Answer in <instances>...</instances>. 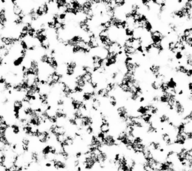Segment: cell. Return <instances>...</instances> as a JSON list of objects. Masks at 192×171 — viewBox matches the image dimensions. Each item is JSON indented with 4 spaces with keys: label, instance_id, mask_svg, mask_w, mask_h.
<instances>
[{
    "label": "cell",
    "instance_id": "2",
    "mask_svg": "<svg viewBox=\"0 0 192 171\" xmlns=\"http://www.w3.org/2000/svg\"><path fill=\"white\" fill-rule=\"evenodd\" d=\"M100 131L103 132L105 134H108L111 131V125L110 122H104V123H101L99 126Z\"/></svg>",
    "mask_w": 192,
    "mask_h": 171
},
{
    "label": "cell",
    "instance_id": "6",
    "mask_svg": "<svg viewBox=\"0 0 192 171\" xmlns=\"http://www.w3.org/2000/svg\"><path fill=\"white\" fill-rule=\"evenodd\" d=\"M35 171H43V170H36Z\"/></svg>",
    "mask_w": 192,
    "mask_h": 171
},
{
    "label": "cell",
    "instance_id": "1",
    "mask_svg": "<svg viewBox=\"0 0 192 171\" xmlns=\"http://www.w3.org/2000/svg\"><path fill=\"white\" fill-rule=\"evenodd\" d=\"M116 142L117 140L116 136L113 135L112 134H108L106 135V137L104 142H103V144H104V147H107V148H113V147H115Z\"/></svg>",
    "mask_w": 192,
    "mask_h": 171
},
{
    "label": "cell",
    "instance_id": "3",
    "mask_svg": "<svg viewBox=\"0 0 192 171\" xmlns=\"http://www.w3.org/2000/svg\"><path fill=\"white\" fill-rule=\"evenodd\" d=\"M53 146L47 144V145L44 146L43 148H42L41 151V155H44V156H47V155H50L51 153V150H52Z\"/></svg>",
    "mask_w": 192,
    "mask_h": 171
},
{
    "label": "cell",
    "instance_id": "4",
    "mask_svg": "<svg viewBox=\"0 0 192 171\" xmlns=\"http://www.w3.org/2000/svg\"><path fill=\"white\" fill-rule=\"evenodd\" d=\"M174 58L177 62H180L182 61L183 59L185 58V55H184L183 52H182V51H177V52L175 53Z\"/></svg>",
    "mask_w": 192,
    "mask_h": 171
},
{
    "label": "cell",
    "instance_id": "5",
    "mask_svg": "<svg viewBox=\"0 0 192 171\" xmlns=\"http://www.w3.org/2000/svg\"><path fill=\"white\" fill-rule=\"evenodd\" d=\"M188 155L190 157V158H192V147L188 150Z\"/></svg>",
    "mask_w": 192,
    "mask_h": 171
}]
</instances>
